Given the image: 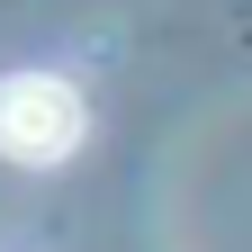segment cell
<instances>
[{
    "instance_id": "6da1fadb",
    "label": "cell",
    "mask_w": 252,
    "mask_h": 252,
    "mask_svg": "<svg viewBox=\"0 0 252 252\" xmlns=\"http://www.w3.org/2000/svg\"><path fill=\"white\" fill-rule=\"evenodd\" d=\"M81 126H90V108L63 72H0V153L9 162H27V171L63 162L81 144Z\"/></svg>"
}]
</instances>
